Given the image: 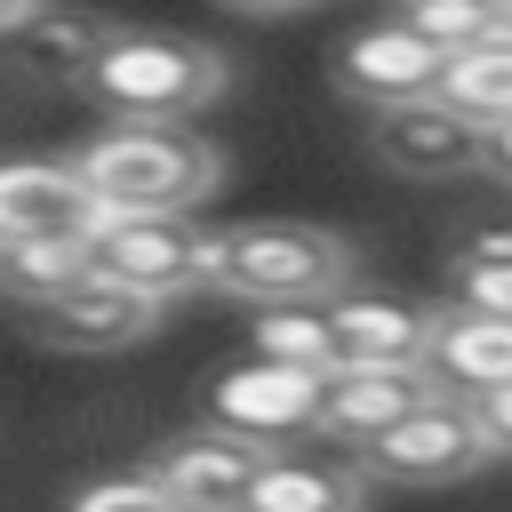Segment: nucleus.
Listing matches in <instances>:
<instances>
[{
	"mask_svg": "<svg viewBox=\"0 0 512 512\" xmlns=\"http://www.w3.org/2000/svg\"><path fill=\"white\" fill-rule=\"evenodd\" d=\"M72 168L88 176V192L104 200V216H192L224 160L208 136H192L184 120H112L104 136H88L72 152Z\"/></svg>",
	"mask_w": 512,
	"mask_h": 512,
	"instance_id": "obj_1",
	"label": "nucleus"
},
{
	"mask_svg": "<svg viewBox=\"0 0 512 512\" xmlns=\"http://www.w3.org/2000/svg\"><path fill=\"white\" fill-rule=\"evenodd\" d=\"M232 64L208 48V40H184V32H144V24H112V40L96 48L88 64V104L112 112V120H192L224 96Z\"/></svg>",
	"mask_w": 512,
	"mask_h": 512,
	"instance_id": "obj_2",
	"label": "nucleus"
},
{
	"mask_svg": "<svg viewBox=\"0 0 512 512\" xmlns=\"http://www.w3.org/2000/svg\"><path fill=\"white\" fill-rule=\"evenodd\" d=\"M352 240L296 224V216H256V224H224L208 248V288L240 296V304H328L352 288Z\"/></svg>",
	"mask_w": 512,
	"mask_h": 512,
	"instance_id": "obj_3",
	"label": "nucleus"
},
{
	"mask_svg": "<svg viewBox=\"0 0 512 512\" xmlns=\"http://www.w3.org/2000/svg\"><path fill=\"white\" fill-rule=\"evenodd\" d=\"M488 456H496V432H488L480 400H464V392L440 384L424 408H408L392 432H376L360 448V472L368 480H392V488H448V480L480 472Z\"/></svg>",
	"mask_w": 512,
	"mask_h": 512,
	"instance_id": "obj_4",
	"label": "nucleus"
},
{
	"mask_svg": "<svg viewBox=\"0 0 512 512\" xmlns=\"http://www.w3.org/2000/svg\"><path fill=\"white\" fill-rule=\"evenodd\" d=\"M208 248H216V232H200L192 216H104L88 232V264L152 304L208 288Z\"/></svg>",
	"mask_w": 512,
	"mask_h": 512,
	"instance_id": "obj_5",
	"label": "nucleus"
},
{
	"mask_svg": "<svg viewBox=\"0 0 512 512\" xmlns=\"http://www.w3.org/2000/svg\"><path fill=\"white\" fill-rule=\"evenodd\" d=\"M320 384L312 368H288V360H232L216 384H208V424L256 440V448H296V440H320Z\"/></svg>",
	"mask_w": 512,
	"mask_h": 512,
	"instance_id": "obj_6",
	"label": "nucleus"
},
{
	"mask_svg": "<svg viewBox=\"0 0 512 512\" xmlns=\"http://www.w3.org/2000/svg\"><path fill=\"white\" fill-rule=\"evenodd\" d=\"M376 160L408 184H448V176H472L488 168V128L464 120L448 96H416V104H384L376 128H368Z\"/></svg>",
	"mask_w": 512,
	"mask_h": 512,
	"instance_id": "obj_7",
	"label": "nucleus"
},
{
	"mask_svg": "<svg viewBox=\"0 0 512 512\" xmlns=\"http://www.w3.org/2000/svg\"><path fill=\"white\" fill-rule=\"evenodd\" d=\"M440 80H448V48L424 40L408 16L360 24V32L336 48V88L360 96L368 112H384V104H416V96H440Z\"/></svg>",
	"mask_w": 512,
	"mask_h": 512,
	"instance_id": "obj_8",
	"label": "nucleus"
},
{
	"mask_svg": "<svg viewBox=\"0 0 512 512\" xmlns=\"http://www.w3.org/2000/svg\"><path fill=\"white\" fill-rule=\"evenodd\" d=\"M440 392L432 360H344L320 384V440L336 448H368L376 432H392L408 408H424Z\"/></svg>",
	"mask_w": 512,
	"mask_h": 512,
	"instance_id": "obj_9",
	"label": "nucleus"
},
{
	"mask_svg": "<svg viewBox=\"0 0 512 512\" xmlns=\"http://www.w3.org/2000/svg\"><path fill=\"white\" fill-rule=\"evenodd\" d=\"M152 320H160V304L136 296V288H120V280H104L96 264L80 280H64L56 296L24 304V328L40 344H56V352H120V344L152 336Z\"/></svg>",
	"mask_w": 512,
	"mask_h": 512,
	"instance_id": "obj_10",
	"label": "nucleus"
},
{
	"mask_svg": "<svg viewBox=\"0 0 512 512\" xmlns=\"http://www.w3.org/2000/svg\"><path fill=\"white\" fill-rule=\"evenodd\" d=\"M104 200L72 160H0V248L16 240H88Z\"/></svg>",
	"mask_w": 512,
	"mask_h": 512,
	"instance_id": "obj_11",
	"label": "nucleus"
},
{
	"mask_svg": "<svg viewBox=\"0 0 512 512\" xmlns=\"http://www.w3.org/2000/svg\"><path fill=\"white\" fill-rule=\"evenodd\" d=\"M264 456L272 448H256V440H240L224 424H200V432L168 440L152 456V472L184 496V512H248V488H256V464Z\"/></svg>",
	"mask_w": 512,
	"mask_h": 512,
	"instance_id": "obj_12",
	"label": "nucleus"
},
{
	"mask_svg": "<svg viewBox=\"0 0 512 512\" xmlns=\"http://www.w3.org/2000/svg\"><path fill=\"white\" fill-rule=\"evenodd\" d=\"M368 472L360 456H320V448H272L256 464L248 512H360Z\"/></svg>",
	"mask_w": 512,
	"mask_h": 512,
	"instance_id": "obj_13",
	"label": "nucleus"
},
{
	"mask_svg": "<svg viewBox=\"0 0 512 512\" xmlns=\"http://www.w3.org/2000/svg\"><path fill=\"white\" fill-rule=\"evenodd\" d=\"M328 328H336V368L344 360H432V328L440 312L408 304V296H328Z\"/></svg>",
	"mask_w": 512,
	"mask_h": 512,
	"instance_id": "obj_14",
	"label": "nucleus"
},
{
	"mask_svg": "<svg viewBox=\"0 0 512 512\" xmlns=\"http://www.w3.org/2000/svg\"><path fill=\"white\" fill-rule=\"evenodd\" d=\"M104 40H112L104 16H80V8H48V0H40V8L8 32V64H16L32 88H80Z\"/></svg>",
	"mask_w": 512,
	"mask_h": 512,
	"instance_id": "obj_15",
	"label": "nucleus"
},
{
	"mask_svg": "<svg viewBox=\"0 0 512 512\" xmlns=\"http://www.w3.org/2000/svg\"><path fill=\"white\" fill-rule=\"evenodd\" d=\"M432 376L464 400L480 392H504L512 384V320L496 312H440L432 328Z\"/></svg>",
	"mask_w": 512,
	"mask_h": 512,
	"instance_id": "obj_16",
	"label": "nucleus"
},
{
	"mask_svg": "<svg viewBox=\"0 0 512 512\" xmlns=\"http://www.w3.org/2000/svg\"><path fill=\"white\" fill-rule=\"evenodd\" d=\"M440 96H448L464 120H480V128H504V120H512V32H488V40L456 48V56H448V80H440Z\"/></svg>",
	"mask_w": 512,
	"mask_h": 512,
	"instance_id": "obj_17",
	"label": "nucleus"
},
{
	"mask_svg": "<svg viewBox=\"0 0 512 512\" xmlns=\"http://www.w3.org/2000/svg\"><path fill=\"white\" fill-rule=\"evenodd\" d=\"M248 336H256V352H264V360H288V368H312V376H328V368H336L328 304H264V312L248 320Z\"/></svg>",
	"mask_w": 512,
	"mask_h": 512,
	"instance_id": "obj_18",
	"label": "nucleus"
},
{
	"mask_svg": "<svg viewBox=\"0 0 512 512\" xmlns=\"http://www.w3.org/2000/svg\"><path fill=\"white\" fill-rule=\"evenodd\" d=\"M80 272H88V240H16V248H0V288L16 304H40Z\"/></svg>",
	"mask_w": 512,
	"mask_h": 512,
	"instance_id": "obj_19",
	"label": "nucleus"
},
{
	"mask_svg": "<svg viewBox=\"0 0 512 512\" xmlns=\"http://www.w3.org/2000/svg\"><path fill=\"white\" fill-rule=\"evenodd\" d=\"M400 16H408L424 40H440L448 56L472 48V40H488V32H504V8H496V0H400Z\"/></svg>",
	"mask_w": 512,
	"mask_h": 512,
	"instance_id": "obj_20",
	"label": "nucleus"
},
{
	"mask_svg": "<svg viewBox=\"0 0 512 512\" xmlns=\"http://www.w3.org/2000/svg\"><path fill=\"white\" fill-rule=\"evenodd\" d=\"M72 512H184V496L160 472H104L72 496Z\"/></svg>",
	"mask_w": 512,
	"mask_h": 512,
	"instance_id": "obj_21",
	"label": "nucleus"
},
{
	"mask_svg": "<svg viewBox=\"0 0 512 512\" xmlns=\"http://www.w3.org/2000/svg\"><path fill=\"white\" fill-rule=\"evenodd\" d=\"M448 288H456V312H496V320H512V256H472V248H456Z\"/></svg>",
	"mask_w": 512,
	"mask_h": 512,
	"instance_id": "obj_22",
	"label": "nucleus"
},
{
	"mask_svg": "<svg viewBox=\"0 0 512 512\" xmlns=\"http://www.w3.org/2000/svg\"><path fill=\"white\" fill-rule=\"evenodd\" d=\"M480 416H488V432H496V456L512 448V384L504 392H480Z\"/></svg>",
	"mask_w": 512,
	"mask_h": 512,
	"instance_id": "obj_23",
	"label": "nucleus"
},
{
	"mask_svg": "<svg viewBox=\"0 0 512 512\" xmlns=\"http://www.w3.org/2000/svg\"><path fill=\"white\" fill-rule=\"evenodd\" d=\"M488 176H504V184H512V120H504V128H488Z\"/></svg>",
	"mask_w": 512,
	"mask_h": 512,
	"instance_id": "obj_24",
	"label": "nucleus"
},
{
	"mask_svg": "<svg viewBox=\"0 0 512 512\" xmlns=\"http://www.w3.org/2000/svg\"><path fill=\"white\" fill-rule=\"evenodd\" d=\"M224 8H248V16H288V8H312V0H224Z\"/></svg>",
	"mask_w": 512,
	"mask_h": 512,
	"instance_id": "obj_25",
	"label": "nucleus"
},
{
	"mask_svg": "<svg viewBox=\"0 0 512 512\" xmlns=\"http://www.w3.org/2000/svg\"><path fill=\"white\" fill-rule=\"evenodd\" d=\"M32 8H40V0H0V40H8V32H16V24L32 16Z\"/></svg>",
	"mask_w": 512,
	"mask_h": 512,
	"instance_id": "obj_26",
	"label": "nucleus"
},
{
	"mask_svg": "<svg viewBox=\"0 0 512 512\" xmlns=\"http://www.w3.org/2000/svg\"><path fill=\"white\" fill-rule=\"evenodd\" d=\"M496 8H504V32H512V0H496Z\"/></svg>",
	"mask_w": 512,
	"mask_h": 512,
	"instance_id": "obj_27",
	"label": "nucleus"
}]
</instances>
